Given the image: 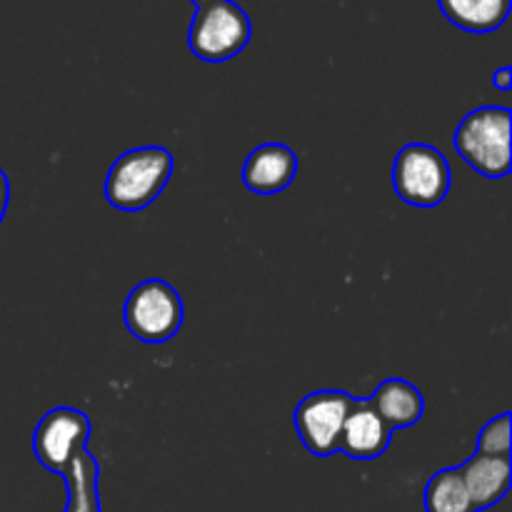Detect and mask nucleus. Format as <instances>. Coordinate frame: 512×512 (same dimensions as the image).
<instances>
[{
    "label": "nucleus",
    "instance_id": "8",
    "mask_svg": "<svg viewBox=\"0 0 512 512\" xmlns=\"http://www.w3.org/2000/svg\"><path fill=\"white\" fill-rule=\"evenodd\" d=\"M298 175V155L283 143L258 145L243 165V185L250 193L278 195Z\"/></svg>",
    "mask_w": 512,
    "mask_h": 512
},
{
    "label": "nucleus",
    "instance_id": "12",
    "mask_svg": "<svg viewBox=\"0 0 512 512\" xmlns=\"http://www.w3.org/2000/svg\"><path fill=\"white\" fill-rule=\"evenodd\" d=\"M445 18L468 33H493L508 20L512 0H438Z\"/></svg>",
    "mask_w": 512,
    "mask_h": 512
},
{
    "label": "nucleus",
    "instance_id": "15",
    "mask_svg": "<svg viewBox=\"0 0 512 512\" xmlns=\"http://www.w3.org/2000/svg\"><path fill=\"white\" fill-rule=\"evenodd\" d=\"M510 413L498 415L490 420L478 435V450L483 455H498V458H510Z\"/></svg>",
    "mask_w": 512,
    "mask_h": 512
},
{
    "label": "nucleus",
    "instance_id": "18",
    "mask_svg": "<svg viewBox=\"0 0 512 512\" xmlns=\"http://www.w3.org/2000/svg\"><path fill=\"white\" fill-rule=\"evenodd\" d=\"M190 3H195V5H203V3H208V0H190Z\"/></svg>",
    "mask_w": 512,
    "mask_h": 512
},
{
    "label": "nucleus",
    "instance_id": "2",
    "mask_svg": "<svg viewBox=\"0 0 512 512\" xmlns=\"http://www.w3.org/2000/svg\"><path fill=\"white\" fill-rule=\"evenodd\" d=\"M510 120V108L483 105L470 110L455 130V150L483 178L500 180L510 173Z\"/></svg>",
    "mask_w": 512,
    "mask_h": 512
},
{
    "label": "nucleus",
    "instance_id": "11",
    "mask_svg": "<svg viewBox=\"0 0 512 512\" xmlns=\"http://www.w3.org/2000/svg\"><path fill=\"white\" fill-rule=\"evenodd\" d=\"M375 413L385 420L390 430L410 428V425L420 423L425 413V398L413 383L400 378H390L378 385L373 395L368 398Z\"/></svg>",
    "mask_w": 512,
    "mask_h": 512
},
{
    "label": "nucleus",
    "instance_id": "17",
    "mask_svg": "<svg viewBox=\"0 0 512 512\" xmlns=\"http://www.w3.org/2000/svg\"><path fill=\"white\" fill-rule=\"evenodd\" d=\"M493 85L498 90H503V93H508V90L512 88V68H508V65H505V68H500L498 73L493 75Z\"/></svg>",
    "mask_w": 512,
    "mask_h": 512
},
{
    "label": "nucleus",
    "instance_id": "7",
    "mask_svg": "<svg viewBox=\"0 0 512 512\" xmlns=\"http://www.w3.org/2000/svg\"><path fill=\"white\" fill-rule=\"evenodd\" d=\"M90 435H93V423L88 415L78 408L60 405L40 418L33 433V453L48 473L63 478L75 455L88 450Z\"/></svg>",
    "mask_w": 512,
    "mask_h": 512
},
{
    "label": "nucleus",
    "instance_id": "9",
    "mask_svg": "<svg viewBox=\"0 0 512 512\" xmlns=\"http://www.w3.org/2000/svg\"><path fill=\"white\" fill-rule=\"evenodd\" d=\"M393 430L385 425L373 410L368 400H353L348 418L343 423V433H340V450L353 460H375L388 450Z\"/></svg>",
    "mask_w": 512,
    "mask_h": 512
},
{
    "label": "nucleus",
    "instance_id": "4",
    "mask_svg": "<svg viewBox=\"0 0 512 512\" xmlns=\"http://www.w3.org/2000/svg\"><path fill=\"white\" fill-rule=\"evenodd\" d=\"M253 25L233 0H208L198 5L188 30V48L205 63H225L243 53Z\"/></svg>",
    "mask_w": 512,
    "mask_h": 512
},
{
    "label": "nucleus",
    "instance_id": "6",
    "mask_svg": "<svg viewBox=\"0 0 512 512\" xmlns=\"http://www.w3.org/2000/svg\"><path fill=\"white\" fill-rule=\"evenodd\" d=\"M353 395L345 390H315L305 395L293 415L300 443L315 458H330L340 450L343 423L353 408Z\"/></svg>",
    "mask_w": 512,
    "mask_h": 512
},
{
    "label": "nucleus",
    "instance_id": "1",
    "mask_svg": "<svg viewBox=\"0 0 512 512\" xmlns=\"http://www.w3.org/2000/svg\"><path fill=\"white\" fill-rule=\"evenodd\" d=\"M173 153L163 145L125 150L113 160L105 178V200L123 213H138L160 198L173 178Z\"/></svg>",
    "mask_w": 512,
    "mask_h": 512
},
{
    "label": "nucleus",
    "instance_id": "5",
    "mask_svg": "<svg viewBox=\"0 0 512 512\" xmlns=\"http://www.w3.org/2000/svg\"><path fill=\"white\" fill-rule=\"evenodd\" d=\"M393 188L403 203L435 208L448 198L450 165L435 145L408 143L393 163Z\"/></svg>",
    "mask_w": 512,
    "mask_h": 512
},
{
    "label": "nucleus",
    "instance_id": "3",
    "mask_svg": "<svg viewBox=\"0 0 512 512\" xmlns=\"http://www.w3.org/2000/svg\"><path fill=\"white\" fill-rule=\"evenodd\" d=\"M123 320L135 340L145 345H163L183 328V298L165 280H143L130 290L123 308Z\"/></svg>",
    "mask_w": 512,
    "mask_h": 512
},
{
    "label": "nucleus",
    "instance_id": "16",
    "mask_svg": "<svg viewBox=\"0 0 512 512\" xmlns=\"http://www.w3.org/2000/svg\"><path fill=\"white\" fill-rule=\"evenodd\" d=\"M8 203H10V183H8V175H5L3 168H0V223H3Z\"/></svg>",
    "mask_w": 512,
    "mask_h": 512
},
{
    "label": "nucleus",
    "instance_id": "14",
    "mask_svg": "<svg viewBox=\"0 0 512 512\" xmlns=\"http://www.w3.org/2000/svg\"><path fill=\"white\" fill-rule=\"evenodd\" d=\"M425 512H478L460 468H445L425 485Z\"/></svg>",
    "mask_w": 512,
    "mask_h": 512
},
{
    "label": "nucleus",
    "instance_id": "13",
    "mask_svg": "<svg viewBox=\"0 0 512 512\" xmlns=\"http://www.w3.org/2000/svg\"><path fill=\"white\" fill-rule=\"evenodd\" d=\"M100 465L90 450H83L73 458L68 470L63 473L65 490H68V503L65 512H103L100 510L98 493Z\"/></svg>",
    "mask_w": 512,
    "mask_h": 512
},
{
    "label": "nucleus",
    "instance_id": "10",
    "mask_svg": "<svg viewBox=\"0 0 512 512\" xmlns=\"http://www.w3.org/2000/svg\"><path fill=\"white\" fill-rule=\"evenodd\" d=\"M460 475L465 480L475 510H488L498 505L510 493L512 463L510 458L475 453L473 458L460 465Z\"/></svg>",
    "mask_w": 512,
    "mask_h": 512
}]
</instances>
